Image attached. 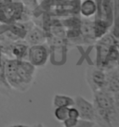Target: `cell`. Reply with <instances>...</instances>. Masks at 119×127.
I'll return each mask as SVG.
<instances>
[{
	"label": "cell",
	"mask_w": 119,
	"mask_h": 127,
	"mask_svg": "<svg viewBox=\"0 0 119 127\" xmlns=\"http://www.w3.org/2000/svg\"><path fill=\"white\" fill-rule=\"evenodd\" d=\"M93 106L95 124L102 127L119 125V109L111 93L104 89L93 92Z\"/></svg>",
	"instance_id": "1"
},
{
	"label": "cell",
	"mask_w": 119,
	"mask_h": 127,
	"mask_svg": "<svg viewBox=\"0 0 119 127\" xmlns=\"http://www.w3.org/2000/svg\"><path fill=\"white\" fill-rule=\"evenodd\" d=\"M28 61L32 65L36 67L45 66L49 58V48L44 44L33 45L29 46L27 53Z\"/></svg>",
	"instance_id": "2"
},
{
	"label": "cell",
	"mask_w": 119,
	"mask_h": 127,
	"mask_svg": "<svg viewBox=\"0 0 119 127\" xmlns=\"http://www.w3.org/2000/svg\"><path fill=\"white\" fill-rule=\"evenodd\" d=\"M86 78L92 92L102 90L106 85V71L99 67H89L87 71Z\"/></svg>",
	"instance_id": "3"
},
{
	"label": "cell",
	"mask_w": 119,
	"mask_h": 127,
	"mask_svg": "<svg viewBox=\"0 0 119 127\" xmlns=\"http://www.w3.org/2000/svg\"><path fill=\"white\" fill-rule=\"evenodd\" d=\"M74 106L79 111V119L95 122V109L93 103L89 102L81 95H76L74 97Z\"/></svg>",
	"instance_id": "4"
},
{
	"label": "cell",
	"mask_w": 119,
	"mask_h": 127,
	"mask_svg": "<svg viewBox=\"0 0 119 127\" xmlns=\"http://www.w3.org/2000/svg\"><path fill=\"white\" fill-rule=\"evenodd\" d=\"M7 51L6 54H7L8 56H12V59H16V60H24L27 57V53H28L29 46L28 44H26L24 42H16L11 44L7 47Z\"/></svg>",
	"instance_id": "5"
},
{
	"label": "cell",
	"mask_w": 119,
	"mask_h": 127,
	"mask_svg": "<svg viewBox=\"0 0 119 127\" xmlns=\"http://www.w3.org/2000/svg\"><path fill=\"white\" fill-rule=\"evenodd\" d=\"M107 79L104 90L115 95L119 93V71L117 68H114L109 71H106Z\"/></svg>",
	"instance_id": "6"
},
{
	"label": "cell",
	"mask_w": 119,
	"mask_h": 127,
	"mask_svg": "<svg viewBox=\"0 0 119 127\" xmlns=\"http://www.w3.org/2000/svg\"><path fill=\"white\" fill-rule=\"evenodd\" d=\"M47 40L45 32L39 27H33L26 34V41L29 45H40L44 44Z\"/></svg>",
	"instance_id": "7"
},
{
	"label": "cell",
	"mask_w": 119,
	"mask_h": 127,
	"mask_svg": "<svg viewBox=\"0 0 119 127\" xmlns=\"http://www.w3.org/2000/svg\"><path fill=\"white\" fill-rule=\"evenodd\" d=\"M81 15L86 19H89L98 12V5L94 0H83L79 7Z\"/></svg>",
	"instance_id": "8"
},
{
	"label": "cell",
	"mask_w": 119,
	"mask_h": 127,
	"mask_svg": "<svg viewBox=\"0 0 119 127\" xmlns=\"http://www.w3.org/2000/svg\"><path fill=\"white\" fill-rule=\"evenodd\" d=\"M79 30H80V32L85 42H90V41H93L96 39L94 35V23H93V21H90L89 20L82 21Z\"/></svg>",
	"instance_id": "9"
},
{
	"label": "cell",
	"mask_w": 119,
	"mask_h": 127,
	"mask_svg": "<svg viewBox=\"0 0 119 127\" xmlns=\"http://www.w3.org/2000/svg\"><path fill=\"white\" fill-rule=\"evenodd\" d=\"M74 105V98L65 95H55L53 97V106L55 108L66 107L70 108Z\"/></svg>",
	"instance_id": "10"
},
{
	"label": "cell",
	"mask_w": 119,
	"mask_h": 127,
	"mask_svg": "<svg viewBox=\"0 0 119 127\" xmlns=\"http://www.w3.org/2000/svg\"><path fill=\"white\" fill-rule=\"evenodd\" d=\"M93 23H94V35L96 39H100L107 33L109 26L102 20L97 19L95 21H93Z\"/></svg>",
	"instance_id": "11"
},
{
	"label": "cell",
	"mask_w": 119,
	"mask_h": 127,
	"mask_svg": "<svg viewBox=\"0 0 119 127\" xmlns=\"http://www.w3.org/2000/svg\"><path fill=\"white\" fill-rule=\"evenodd\" d=\"M68 109L66 107H59L55 108L54 109V117L56 118V120L62 123L63 121L68 117Z\"/></svg>",
	"instance_id": "12"
},
{
	"label": "cell",
	"mask_w": 119,
	"mask_h": 127,
	"mask_svg": "<svg viewBox=\"0 0 119 127\" xmlns=\"http://www.w3.org/2000/svg\"><path fill=\"white\" fill-rule=\"evenodd\" d=\"M78 121H79V119H74L71 117H67L62 122V125L63 127H74L78 124Z\"/></svg>",
	"instance_id": "13"
},
{
	"label": "cell",
	"mask_w": 119,
	"mask_h": 127,
	"mask_svg": "<svg viewBox=\"0 0 119 127\" xmlns=\"http://www.w3.org/2000/svg\"><path fill=\"white\" fill-rule=\"evenodd\" d=\"M95 122H91V121H86V120H81L79 119L78 124L74 127H94L95 126Z\"/></svg>",
	"instance_id": "14"
},
{
	"label": "cell",
	"mask_w": 119,
	"mask_h": 127,
	"mask_svg": "<svg viewBox=\"0 0 119 127\" xmlns=\"http://www.w3.org/2000/svg\"><path fill=\"white\" fill-rule=\"evenodd\" d=\"M68 117L74 118V119H79V111L74 106L70 107L68 109Z\"/></svg>",
	"instance_id": "15"
},
{
	"label": "cell",
	"mask_w": 119,
	"mask_h": 127,
	"mask_svg": "<svg viewBox=\"0 0 119 127\" xmlns=\"http://www.w3.org/2000/svg\"><path fill=\"white\" fill-rule=\"evenodd\" d=\"M7 127H30L29 125H26V124H13V125H9Z\"/></svg>",
	"instance_id": "16"
},
{
	"label": "cell",
	"mask_w": 119,
	"mask_h": 127,
	"mask_svg": "<svg viewBox=\"0 0 119 127\" xmlns=\"http://www.w3.org/2000/svg\"><path fill=\"white\" fill-rule=\"evenodd\" d=\"M34 127H44V125H43V124H35Z\"/></svg>",
	"instance_id": "17"
},
{
	"label": "cell",
	"mask_w": 119,
	"mask_h": 127,
	"mask_svg": "<svg viewBox=\"0 0 119 127\" xmlns=\"http://www.w3.org/2000/svg\"><path fill=\"white\" fill-rule=\"evenodd\" d=\"M116 68H117V69H118V71H119V65H118V66H117V67H116Z\"/></svg>",
	"instance_id": "18"
}]
</instances>
